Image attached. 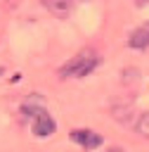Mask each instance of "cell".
Wrapping results in <instances>:
<instances>
[{"mask_svg": "<svg viewBox=\"0 0 149 152\" xmlns=\"http://www.w3.org/2000/svg\"><path fill=\"white\" fill-rule=\"evenodd\" d=\"M97 64H99V57H97L92 50H80L78 55H73V57L59 69V78H83V76H88Z\"/></svg>", "mask_w": 149, "mask_h": 152, "instance_id": "6da1fadb", "label": "cell"}, {"mask_svg": "<svg viewBox=\"0 0 149 152\" xmlns=\"http://www.w3.org/2000/svg\"><path fill=\"white\" fill-rule=\"evenodd\" d=\"M123 76H125V83H132V81H137V71H132V69H128Z\"/></svg>", "mask_w": 149, "mask_h": 152, "instance_id": "9c48e42d", "label": "cell"}, {"mask_svg": "<svg viewBox=\"0 0 149 152\" xmlns=\"http://www.w3.org/2000/svg\"><path fill=\"white\" fill-rule=\"evenodd\" d=\"M128 45H130V48H135V50H144V48H149V21H147V24H142L140 28H135V31L130 33Z\"/></svg>", "mask_w": 149, "mask_h": 152, "instance_id": "5b68a950", "label": "cell"}, {"mask_svg": "<svg viewBox=\"0 0 149 152\" xmlns=\"http://www.w3.org/2000/svg\"><path fill=\"white\" fill-rule=\"evenodd\" d=\"M111 114H114V119H116V121L128 124V121L132 119L135 109H132V104H130V102H125V104H114V107H111Z\"/></svg>", "mask_w": 149, "mask_h": 152, "instance_id": "52a82bcc", "label": "cell"}, {"mask_svg": "<svg viewBox=\"0 0 149 152\" xmlns=\"http://www.w3.org/2000/svg\"><path fill=\"white\" fill-rule=\"evenodd\" d=\"M19 112H21L24 119H35L40 112H45V100H43V95H28V97L21 102Z\"/></svg>", "mask_w": 149, "mask_h": 152, "instance_id": "3957f363", "label": "cell"}, {"mask_svg": "<svg viewBox=\"0 0 149 152\" xmlns=\"http://www.w3.org/2000/svg\"><path fill=\"white\" fill-rule=\"evenodd\" d=\"M69 138H71L76 145L85 147V150H97V147L102 145V135L95 133V131H88V128H73Z\"/></svg>", "mask_w": 149, "mask_h": 152, "instance_id": "7a4b0ae2", "label": "cell"}, {"mask_svg": "<svg viewBox=\"0 0 149 152\" xmlns=\"http://www.w3.org/2000/svg\"><path fill=\"white\" fill-rule=\"evenodd\" d=\"M43 2V7L47 10V12H52L54 17H66L69 12H71V5H73V0H40Z\"/></svg>", "mask_w": 149, "mask_h": 152, "instance_id": "8992f818", "label": "cell"}, {"mask_svg": "<svg viewBox=\"0 0 149 152\" xmlns=\"http://www.w3.org/2000/svg\"><path fill=\"white\" fill-rule=\"evenodd\" d=\"M135 131H137L140 135L149 138V112H144V114L137 116V121H135Z\"/></svg>", "mask_w": 149, "mask_h": 152, "instance_id": "ba28073f", "label": "cell"}, {"mask_svg": "<svg viewBox=\"0 0 149 152\" xmlns=\"http://www.w3.org/2000/svg\"><path fill=\"white\" fill-rule=\"evenodd\" d=\"M54 128H57V124H54V119H52L47 112H40V114L33 119V135H38V138L52 135Z\"/></svg>", "mask_w": 149, "mask_h": 152, "instance_id": "277c9868", "label": "cell"}, {"mask_svg": "<svg viewBox=\"0 0 149 152\" xmlns=\"http://www.w3.org/2000/svg\"><path fill=\"white\" fill-rule=\"evenodd\" d=\"M106 152H125V150H121V147H109Z\"/></svg>", "mask_w": 149, "mask_h": 152, "instance_id": "30bf717a", "label": "cell"}]
</instances>
